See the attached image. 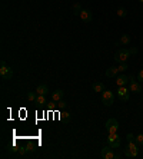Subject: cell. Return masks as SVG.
I'll return each instance as SVG.
<instances>
[{
    "mask_svg": "<svg viewBox=\"0 0 143 159\" xmlns=\"http://www.w3.org/2000/svg\"><path fill=\"white\" fill-rule=\"evenodd\" d=\"M129 52H130V55H138V49L136 47H130Z\"/></svg>",
    "mask_w": 143,
    "mask_h": 159,
    "instance_id": "obj_25",
    "label": "cell"
},
{
    "mask_svg": "<svg viewBox=\"0 0 143 159\" xmlns=\"http://www.w3.org/2000/svg\"><path fill=\"white\" fill-rule=\"evenodd\" d=\"M36 103L37 105H44L46 103V98H44V95H37V98H36Z\"/></svg>",
    "mask_w": 143,
    "mask_h": 159,
    "instance_id": "obj_20",
    "label": "cell"
},
{
    "mask_svg": "<svg viewBox=\"0 0 143 159\" xmlns=\"http://www.w3.org/2000/svg\"><path fill=\"white\" fill-rule=\"evenodd\" d=\"M130 52H129V49H125V47H122V49H119L117 52L115 53V60L117 62V63H126L127 59L130 57Z\"/></svg>",
    "mask_w": 143,
    "mask_h": 159,
    "instance_id": "obj_2",
    "label": "cell"
},
{
    "mask_svg": "<svg viewBox=\"0 0 143 159\" xmlns=\"http://www.w3.org/2000/svg\"><path fill=\"white\" fill-rule=\"evenodd\" d=\"M129 90L130 92H135V93H139L142 92V86H140V82H136L135 80V76L129 77Z\"/></svg>",
    "mask_w": 143,
    "mask_h": 159,
    "instance_id": "obj_7",
    "label": "cell"
},
{
    "mask_svg": "<svg viewBox=\"0 0 143 159\" xmlns=\"http://www.w3.org/2000/svg\"><path fill=\"white\" fill-rule=\"evenodd\" d=\"M107 145H110L112 148H119L122 145V139L120 136L117 135V132L116 133H109V138H107Z\"/></svg>",
    "mask_w": 143,
    "mask_h": 159,
    "instance_id": "obj_5",
    "label": "cell"
},
{
    "mask_svg": "<svg viewBox=\"0 0 143 159\" xmlns=\"http://www.w3.org/2000/svg\"><path fill=\"white\" fill-rule=\"evenodd\" d=\"M120 43L123 44V46H127V44L130 43V36H129V34H122Z\"/></svg>",
    "mask_w": 143,
    "mask_h": 159,
    "instance_id": "obj_16",
    "label": "cell"
},
{
    "mask_svg": "<svg viewBox=\"0 0 143 159\" xmlns=\"http://www.w3.org/2000/svg\"><path fill=\"white\" fill-rule=\"evenodd\" d=\"M26 151H29V149H24V148H22V149H20V151H19V154H20V155H24V154H26Z\"/></svg>",
    "mask_w": 143,
    "mask_h": 159,
    "instance_id": "obj_26",
    "label": "cell"
},
{
    "mask_svg": "<svg viewBox=\"0 0 143 159\" xmlns=\"http://www.w3.org/2000/svg\"><path fill=\"white\" fill-rule=\"evenodd\" d=\"M138 82H140V83L143 82V69L139 70V73H138Z\"/></svg>",
    "mask_w": 143,
    "mask_h": 159,
    "instance_id": "obj_23",
    "label": "cell"
},
{
    "mask_svg": "<svg viewBox=\"0 0 143 159\" xmlns=\"http://www.w3.org/2000/svg\"><path fill=\"white\" fill-rule=\"evenodd\" d=\"M130 141H135V136H133V133H127L126 142H130Z\"/></svg>",
    "mask_w": 143,
    "mask_h": 159,
    "instance_id": "obj_24",
    "label": "cell"
},
{
    "mask_svg": "<svg viewBox=\"0 0 143 159\" xmlns=\"http://www.w3.org/2000/svg\"><path fill=\"white\" fill-rule=\"evenodd\" d=\"M0 76L3 80H10L13 77V70H11V67L6 65L5 60H2V63H0Z\"/></svg>",
    "mask_w": 143,
    "mask_h": 159,
    "instance_id": "obj_3",
    "label": "cell"
},
{
    "mask_svg": "<svg viewBox=\"0 0 143 159\" xmlns=\"http://www.w3.org/2000/svg\"><path fill=\"white\" fill-rule=\"evenodd\" d=\"M79 17L82 19L83 22H86V23L92 22V19H93V16H92V11H90V10H87V9H83V10L80 11V15H79Z\"/></svg>",
    "mask_w": 143,
    "mask_h": 159,
    "instance_id": "obj_10",
    "label": "cell"
},
{
    "mask_svg": "<svg viewBox=\"0 0 143 159\" xmlns=\"http://www.w3.org/2000/svg\"><path fill=\"white\" fill-rule=\"evenodd\" d=\"M63 96H65V92H63L62 89H57V90H55V92H53V95H52V99H53V102H60L62 99H63Z\"/></svg>",
    "mask_w": 143,
    "mask_h": 159,
    "instance_id": "obj_11",
    "label": "cell"
},
{
    "mask_svg": "<svg viewBox=\"0 0 143 159\" xmlns=\"http://www.w3.org/2000/svg\"><path fill=\"white\" fill-rule=\"evenodd\" d=\"M47 92H49V88H47V85H44V83L39 85L37 88H36V93L37 95H46Z\"/></svg>",
    "mask_w": 143,
    "mask_h": 159,
    "instance_id": "obj_14",
    "label": "cell"
},
{
    "mask_svg": "<svg viewBox=\"0 0 143 159\" xmlns=\"http://www.w3.org/2000/svg\"><path fill=\"white\" fill-rule=\"evenodd\" d=\"M92 89H93V92H96V93H100V92L105 90V85L102 82H94L92 85Z\"/></svg>",
    "mask_w": 143,
    "mask_h": 159,
    "instance_id": "obj_13",
    "label": "cell"
},
{
    "mask_svg": "<svg viewBox=\"0 0 143 159\" xmlns=\"http://www.w3.org/2000/svg\"><path fill=\"white\" fill-rule=\"evenodd\" d=\"M116 13H117V16L119 17H126V15H127V11H126L125 7H119V9L116 10Z\"/></svg>",
    "mask_w": 143,
    "mask_h": 159,
    "instance_id": "obj_19",
    "label": "cell"
},
{
    "mask_svg": "<svg viewBox=\"0 0 143 159\" xmlns=\"http://www.w3.org/2000/svg\"><path fill=\"white\" fill-rule=\"evenodd\" d=\"M117 69H119V72H122V73H123V72L127 69V65H126V63H120V66H119Z\"/></svg>",
    "mask_w": 143,
    "mask_h": 159,
    "instance_id": "obj_22",
    "label": "cell"
},
{
    "mask_svg": "<svg viewBox=\"0 0 143 159\" xmlns=\"http://www.w3.org/2000/svg\"><path fill=\"white\" fill-rule=\"evenodd\" d=\"M117 129H119V122L116 121L115 118L107 119V122H106V131L109 132V133H116Z\"/></svg>",
    "mask_w": 143,
    "mask_h": 159,
    "instance_id": "obj_6",
    "label": "cell"
},
{
    "mask_svg": "<svg viewBox=\"0 0 143 159\" xmlns=\"http://www.w3.org/2000/svg\"><path fill=\"white\" fill-rule=\"evenodd\" d=\"M36 98H37V93H36V92H30V93L27 95V99L30 102H36Z\"/></svg>",
    "mask_w": 143,
    "mask_h": 159,
    "instance_id": "obj_21",
    "label": "cell"
},
{
    "mask_svg": "<svg viewBox=\"0 0 143 159\" xmlns=\"http://www.w3.org/2000/svg\"><path fill=\"white\" fill-rule=\"evenodd\" d=\"M117 73H119V69L115 67V66H112V67H109V69L106 70V76L107 77H115V76H117Z\"/></svg>",
    "mask_w": 143,
    "mask_h": 159,
    "instance_id": "obj_15",
    "label": "cell"
},
{
    "mask_svg": "<svg viewBox=\"0 0 143 159\" xmlns=\"http://www.w3.org/2000/svg\"><path fill=\"white\" fill-rule=\"evenodd\" d=\"M129 92H130V90H129L127 88H125V86H119V89H117V96H119L120 100L127 102L129 98H130V93H129Z\"/></svg>",
    "mask_w": 143,
    "mask_h": 159,
    "instance_id": "obj_8",
    "label": "cell"
},
{
    "mask_svg": "<svg viewBox=\"0 0 143 159\" xmlns=\"http://www.w3.org/2000/svg\"><path fill=\"white\" fill-rule=\"evenodd\" d=\"M135 142L138 146H143V133H139L138 136H135Z\"/></svg>",
    "mask_w": 143,
    "mask_h": 159,
    "instance_id": "obj_18",
    "label": "cell"
},
{
    "mask_svg": "<svg viewBox=\"0 0 143 159\" xmlns=\"http://www.w3.org/2000/svg\"><path fill=\"white\" fill-rule=\"evenodd\" d=\"M127 82H129V77H127L126 75H123V73L116 77V83H117V86H125Z\"/></svg>",
    "mask_w": 143,
    "mask_h": 159,
    "instance_id": "obj_12",
    "label": "cell"
},
{
    "mask_svg": "<svg viewBox=\"0 0 143 159\" xmlns=\"http://www.w3.org/2000/svg\"><path fill=\"white\" fill-rule=\"evenodd\" d=\"M100 155H102V158L103 159H113L115 158V152H113V148H112L110 145H107V146H105V148H102Z\"/></svg>",
    "mask_w": 143,
    "mask_h": 159,
    "instance_id": "obj_9",
    "label": "cell"
},
{
    "mask_svg": "<svg viewBox=\"0 0 143 159\" xmlns=\"http://www.w3.org/2000/svg\"><path fill=\"white\" fill-rule=\"evenodd\" d=\"M139 2H140V3H143V0H139Z\"/></svg>",
    "mask_w": 143,
    "mask_h": 159,
    "instance_id": "obj_27",
    "label": "cell"
},
{
    "mask_svg": "<svg viewBox=\"0 0 143 159\" xmlns=\"http://www.w3.org/2000/svg\"><path fill=\"white\" fill-rule=\"evenodd\" d=\"M113 102H115V95H113V92L112 90H103L102 92V103L105 105V106H112L113 105Z\"/></svg>",
    "mask_w": 143,
    "mask_h": 159,
    "instance_id": "obj_4",
    "label": "cell"
},
{
    "mask_svg": "<svg viewBox=\"0 0 143 159\" xmlns=\"http://www.w3.org/2000/svg\"><path fill=\"white\" fill-rule=\"evenodd\" d=\"M123 154L126 158H136L139 154V146L136 145V142L135 141L126 142V146L123 148Z\"/></svg>",
    "mask_w": 143,
    "mask_h": 159,
    "instance_id": "obj_1",
    "label": "cell"
},
{
    "mask_svg": "<svg viewBox=\"0 0 143 159\" xmlns=\"http://www.w3.org/2000/svg\"><path fill=\"white\" fill-rule=\"evenodd\" d=\"M82 10H83V9L80 7V5H79V3H75V5H73V15H75V16H79Z\"/></svg>",
    "mask_w": 143,
    "mask_h": 159,
    "instance_id": "obj_17",
    "label": "cell"
}]
</instances>
